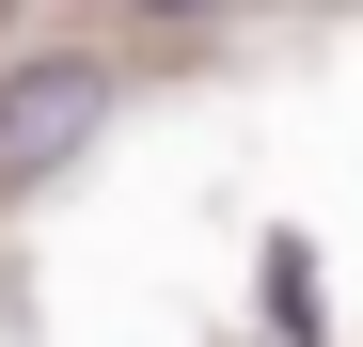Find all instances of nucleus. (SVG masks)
Instances as JSON below:
<instances>
[{
  "mask_svg": "<svg viewBox=\"0 0 363 347\" xmlns=\"http://www.w3.org/2000/svg\"><path fill=\"white\" fill-rule=\"evenodd\" d=\"M95 127H111V64H95V47H48V64H16V79H0V190L64 174Z\"/></svg>",
  "mask_w": 363,
  "mask_h": 347,
  "instance_id": "obj_1",
  "label": "nucleus"
},
{
  "mask_svg": "<svg viewBox=\"0 0 363 347\" xmlns=\"http://www.w3.org/2000/svg\"><path fill=\"white\" fill-rule=\"evenodd\" d=\"M127 16H221V0H127Z\"/></svg>",
  "mask_w": 363,
  "mask_h": 347,
  "instance_id": "obj_2",
  "label": "nucleus"
}]
</instances>
